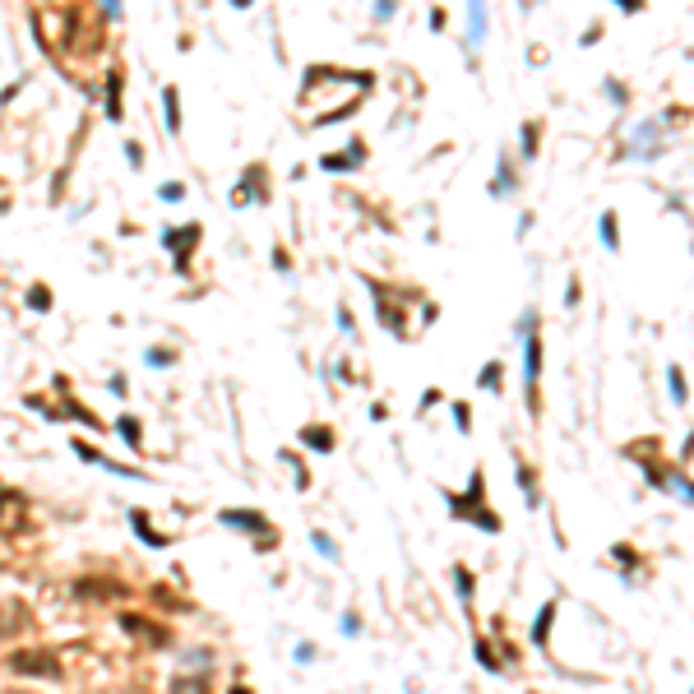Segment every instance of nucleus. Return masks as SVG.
Wrapping results in <instances>:
<instances>
[{"label":"nucleus","mask_w":694,"mask_h":694,"mask_svg":"<svg viewBox=\"0 0 694 694\" xmlns=\"http://www.w3.org/2000/svg\"><path fill=\"white\" fill-rule=\"evenodd\" d=\"M523 394H528V412H541V338L528 333L523 338Z\"/></svg>","instance_id":"1"},{"label":"nucleus","mask_w":694,"mask_h":694,"mask_svg":"<svg viewBox=\"0 0 694 694\" xmlns=\"http://www.w3.org/2000/svg\"><path fill=\"white\" fill-rule=\"evenodd\" d=\"M14 671H23V676H46V681H56V676H60V662H56L51 653H19V657H14Z\"/></svg>","instance_id":"2"},{"label":"nucleus","mask_w":694,"mask_h":694,"mask_svg":"<svg viewBox=\"0 0 694 694\" xmlns=\"http://www.w3.org/2000/svg\"><path fill=\"white\" fill-rule=\"evenodd\" d=\"M23 500L19 496H10V491H0V532H19V523H23Z\"/></svg>","instance_id":"3"},{"label":"nucleus","mask_w":694,"mask_h":694,"mask_svg":"<svg viewBox=\"0 0 694 694\" xmlns=\"http://www.w3.org/2000/svg\"><path fill=\"white\" fill-rule=\"evenodd\" d=\"M486 42V0H468V46Z\"/></svg>","instance_id":"4"},{"label":"nucleus","mask_w":694,"mask_h":694,"mask_svg":"<svg viewBox=\"0 0 694 694\" xmlns=\"http://www.w3.org/2000/svg\"><path fill=\"white\" fill-rule=\"evenodd\" d=\"M130 634H143V639H153V648H167V629L162 625H153V620H139V616H125L121 620Z\"/></svg>","instance_id":"5"},{"label":"nucleus","mask_w":694,"mask_h":694,"mask_svg":"<svg viewBox=\"0 0 694 694\" xmlns=\"http://www.w3.org/2000/svg\"><path fill=\"white\" fill-rule=\"evenodd\" d=\"M551 620H555V602H546L537 611V620H532V643L537 648H546V634H551Z\"/></svg>","instance_id":"6"},{"label":"nucleus","mask_w":694,"mask_h":694,"mask_svg":"<svg viewBox=\"0 0 694 694\" xmlns=\"http://www.w3.org/2000/svg\"><path fill=\"white\" fill-rule=\"evenodd\" d=\"M454 584H458V602L473 611V593H477V584H473V574H468V565H454Z\"/></svg>","instance_id":"7"},{"label":"nucleus","mask_w":694,"mask_h":694,"mask_svg":"<svg viewBox=\"0 0 694 694\" xmlns=\"http://www.w3.org/2000/svg\"><path fill=\"white\" fill-rule=\"evenodd\" d=\"M172 694H209V681H204V676H176V681H172Z\"/></svg>","instance_id":"8"},{"label":"nucleus","mask_w":694,"mask_h":694,"mask_svg":"<svg viewBox=\"0 0 694 694\" xmlns=\"http://www.w3.org/2000/svg\"><path fill=\"white\" fill-rule=\"evenodd\" d=\"M222 523H231V528H269L259 514H241V509H227V514H222Z\"/></svg>","instance_id":"9"},{"label":"nucleus","mask_w":694,"mask_h":694,"mask_svg":"<svg viewBox=\"0 0 694 694\" xmlns=\"http://www.w3.org/2000/svg\"><path fill=\"white\" fill-rule=\"evenodd\" d=\"M500 375H505V366H500V361H486V371H482L477 385H482L486 394H500Z\"/></svg>","instance_id":"10"},{"label":"nucleus","mask_w":694,"mask_h":694,"mask_svg":"<svg viewBox=\"0 0 694 694\" xmlns=\"http://www.w3.org/2000/svg\"><path fill=\"white\" fill-rule=\"evenodd\" d=\"M667 385H671V403H685V398H690V389H685V371H681V366H671V371H667Z\"/></svg>","instance_id":"11"},{"label":"nucleus","mask_w":694,"mask_h":694,"mask_svg":"<svg viewBox=\"0 0 694 694\" xmlns=\"http://www.w3.org/2000/svg\"><path fill=\"white\" fill-rule=\"evenodd\" d=\"M518 482H523V496H528V505H541V496H537V477H532V468H523V463H518Z\"/></svg>","instance_id":"12"},{"label":"nucleus","mask_w":694,"mask_h":694,"mask_svg":"<svg viewBox=\"0 0 694 694\" xmlns=\"http://www.w3.org/2000/svg\"><path fill=\"white\" fill-rule=\"evenodd\" d=\"M616 241H620L616 236V213H602V245L606 250H616Z\"/></svg>","instance_id":"13"},{"label":"nucleus","mask_w":694,"mask_h":694,"mask_svg":"<svg viewBox=\"0 0 694 694\" xmlns=\"http://www.w3.org/2000/svg\"><path fill=\"white\" fill-rule=\"evenodd\" d=\"M306 444H315V449H333V430L310 426V430H306Z\"/></svg>","instance_id":"14"},{"label":"nucleus","mask_w":694,"mask_h":694,"mask_svg":"<svg viewBox=\"0 0 694 694\" xmlns=\"http://www.w3.org/2000/svg\"><path fill=\"white\" fill-rule=\"evenodd\" d=\"M107 111L121 116V75H111V89H107Z\"/></svg>","instance_id":"15"},{"label":"nucleus","mask_w":694,"mask_h":694,"mask_svg":"<svg viewBox=\"0 0 694 694\" xmlns=\"http://www.w3.org/2000/svg\"><path fill=\"white\" fill-rule=\"evenodd\" d=\"M167 130H181V107H176V93H172V89H167Z\"/></svg>","instance_id":"16"},{"label":"nucleus","mask_w":694,"mask_h":694,"mask_svg":"<svg viewBox=\"0 0 694 694\" xmlns=\"http://www.w3.org/2000/svg\"><path fill=\"white\" fill-rule=\"evenodd\" d=\"M477 657H482V667H491V671H496V667H500V657H496V653H491V648H486V639L477 643Z\"/></svg>","instance_id":"17"},{"label":"nucleus","mask_w":694,"mask_h":694,"mask_svg":"<svg viewBox=\"0 0 694 694\" xmlns=\"http://www.w3.org/2000/svg\"><path fill=\"white\" fill-rule=\"evenodd\" d=\"M162 199H186V186H181V181H176V186L167 181V186H162Z\"/></svg>","instance_id":"18"},{"label":"nucleus","mask_w":694,"mask_h":694,"mask_svg":"<svg viewBox=\"0 0 694 694\" xmlns=\"http://www.w3.org/2000/svg\"><path fill=\"white\" fill-rule=\"evenodd\" d=\"M315 546H320V551H324V555H338V546H333V541H329V537H324V532H315Z\"/></svg>","instance_id":"19"},{"label":"nucleus","mask_w":694,"mask_h":694,"mask_svg":"<svg viewBox=\"0 0 694 694\" xmlns=\"http://www.w3.org/2000/svg\"><path fill=\"white\" fill-rule=\"evenodd\" d=\"M394 14V0H375V19H389Z\"/></svg>","instance_id":"20"},{"label":"nucleus","mask_w":694,"mask_h":694,"mask_svg":"<svg viewBox=\"0 0 694 694\" xmlns=\"http://www.w3.org/2000/svg\"><path fill=\"white\" fill-rule=\"evenodd\" d=\"M523 148H528V153L537 148V125H528V130H523Z\"/></svg>","instance_id":"21"},{"label":"nucleus","mask_w":694,"mask_h":694,"mask_svg":"<svg viewBox=\"0 0 694 694\" xmlns=\"http://www.w3.org/2000/svg\"><path fill=\"white\" fill-rule=\"evenodd\" d=\"M231 694H245V690H241V685H236V690H231Z\"/></svg>","instance_id":"22"}]
</instances>
